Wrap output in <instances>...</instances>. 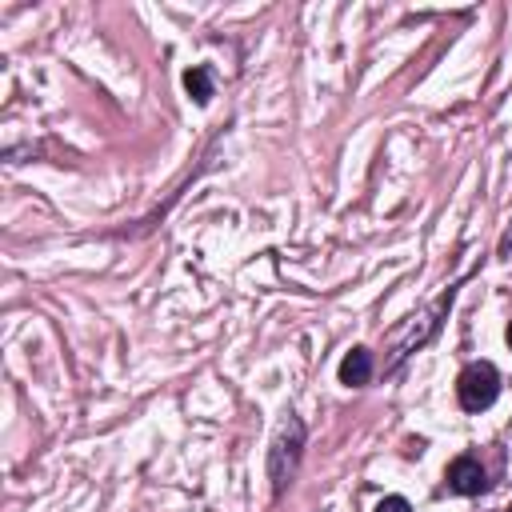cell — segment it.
<instances>
[{
	"mask_svg": "<svg viewBox=\"0 0 512 512\" xmlns=\"http://www.w3.org/2000/svg\"><path fill=\"white\" fill-rule=\"evenodd\" d=\"M368 376H372V356H368V348H352V352L340 360V384L360 388V384H368Z\"/></svg>",
	"mask_w": 512,
	"mask_h": 512,
	"instance_id": "obj_4",
	"label": "cell"
},
{
	"mask_svg": "<svg viewBox=\"0 0 512 512\" xmlns=\"http://www.w3.org/2000/svg\"><path fill=\"white\" fill-rule=\"evenodd\" d=\"M444 480H448V488L460 492V496H476V492H484V484H488L480 460H472V456H456V460L448 464Z\"/></svg>",
	"mask_w": 512,
	"mask_h": 512,
	"instance_id": "obj_3",
	"label": "cell"
},
{
	"mask_svg": "<svg viewBox=\"0 0 512 512\" xmlns=\"http://www.w3.org/2000/svg\"><path fill=\"white\" fill-rule=\"evenodd\" d=\"M376 512H412V504H408L404 496H384V500L376 504Z\"/></svg>",
	"mask_w": 512,
	"mask_h": 512,
	"instance_id": "obj_6",
	"label": "cell"
},
{
	"mask_svg": "<svg viewBox=\"0 0 512 512\" xmlns=\"http://www.w3.org/2000/svg\"><path fill=\"white\" fill-rule=\"evenodd\" d=\"M300 448H304V424L296 416H288V424L280 428V436L272 440L268 452V480H272V496L284 492V484L292 480L296 464H300Z\"/></svg>",
	"mask_w": 512,
	"mask_h": 512,
	"instance_id": "obj_1",
	"label": "cell"
},
{
	"mask_svg": "<svg viewBox=\"0 0 512 512\" xmlns=\"http://www.w3.org/2000/svg\"><path fill=\"white\" fill-rule=\"evenodd\" d=\"M456 396H460V408L464 412H484L492 408V400L500 396V372L488 364V360H476L460 372L456 380Z\"/></svg>",
	"mask_w": 512,
	"mask_h": 512,
	"instance_id": "obj_2",
	"label": "cell"
},
{
	"mask_svg": "<svg viewBox=\"0 0 512 512\" xmlns=\"http://www.w3.org/2000/svg\"><path fill=\"white\" fill-rule=\"evenodd\" d=\"M184 88H188V96L196 104H208L212 100V76H208V68H188L184 72Z\"/></svg>",
	"mask_w": 512,
	"mask_h": 512,
	"instance_id": "obj_5",
	"label": "cell"
},
{
	"mask_svg": "<svg viewBox=\"0 0 512 512\" xmlns=\"http://www.w3.org/2000/svg\"><path fill=\"white\" fill-rule=\"evenodd\" d=\"M508 348H512V324H508Z\"/></svg>",
	"mask_w": 512,
	"mask_h": 512,
	"instance_id": "obj_7",
	"label": "cell"
},
{
	"mask_svg": "<svg viewBox=\"0 0 512 512\" xmlns=\"http://www.w3.org/2000/svg\"><path fill=\"white\" fill-rule=\"evenodd\" d=\"M508 512H512V508H508Z\"/></svg>",
	"mask_w": 512,
	"mask_h": 512,
	"instance_id": "obj_8",
	"label": "cell"
}]
</instances>
